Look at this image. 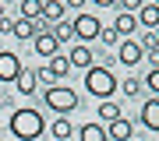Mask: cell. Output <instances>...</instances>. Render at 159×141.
<instances>
[{
  "mask_svg": "<svg viewBox=\"0 0 159 141\" xmlns=\"http://www.w3.org/2000/svg\"><path fill=\"white\" fill-rule=\"evenodd\" d=\"M43 130H46V120L35 106H21V109L11 113V134L18 141H39Z\"/></svg>",
  "mask_w": 159,
  "mask_h": 141,
  "instance_id": "1",
  "label": "cell"
},
{
  "mask_svg": "<svg viewBox=\"0 0 159 141\" xmlns=\"http://www.w3.org/2000/svg\"><path fill=\"white\" fill-rule=\"evenodd\" d=\"M117 88H120V81L113 78V71H110V67L96 64V67H89V71H85V92H89L92 99L110 102V99L117 95Z\"/></svg>",
  "mask_w": 159,
  "mask_h": 141,
  "instance_id": "2",
  "label": "cell"
},
{
  "mask_svg": "<svg viewBox=\"0 0 159 141\" xmlns=\"http://www.w3.org/2000/svg\"><path fill=\"white\" fill-rule=\"evenodd\" d=\"M43 102H46V109L67 117V113L78 109V92L71 85H53V88H43Z\"/></svg>",
  "mask_w": 159,
  "mask_h": 141,
  "instance_id": "3",
  "label": "cell"
},
{
  "mask_svg": "<svg viewBox=\"0 0 159 141\" xmlns=\"http://www.w3.org/2000/svg\"><path fill=\"white\" fill-rule=\"evenodd\" d=\"M71 32H74V39H81V46H89V42H96V39H99L102 21H99L96 14L78 11V14H74V21H71Z\"/></svg>",
  "mask_w": 159,
  "mask_h": 141,
  "instance_id": "4",
  "label": "cell"
},
{
  "mask_svg": "<svg viewBox=\"0 0 159 141\" xmlns=\"http://www.w3.org/2000/svg\"><path fill=\"white\" fill-rule=\"evenodd\" d=\"M21 71H25V67H21V60H18V53L0 50V81H4V85H14Z\"/></svg>",
  "mask_w": 159,
  "mask_h": 141,
  "instance_id": "5",
  "label": "cell"
},
{
  "mask_svg": "<svg viewBox=\"0 0 159 141\" xmlns=\"http://www.w3.org/2000/svg\"><path fill=\"white\" fill-rule=\"evenodd\" d=\"M35 32H46V25L39 21V25H32V21H21V18H14V21H11V18H7V35H14V39H35Z\"/></svg>",
  "mask_w": 159,
  "mask_h": 141,
  "instance_id": "6",
  "label": "cell"
},
{
  "mask_svg": "<svg viewBox=\"0 0 159 141\" xmlns=\"http://www.w3.org/2000/svg\"><path fill=\"white\" fill-rule=\"evenodd\" d=\"M32 46H35V56H57L60 53V42H57V35L46 28V32H35V39H32Z\"/></svg>",
  "mask_w": 159,
  "mask_h": 141,
  "instance_id": "7",
  "label": "cell"
},
{
  "mask_svg": "<svg viewBox=\"0 0 159 141\" xmlns=\"http://www.w3.org/2000/svg\"><path fill=\"white\" fill-rule=\"evenodd\" d=\"M117 60L124 64V67L142 64V50H138V42H134V39H120V46H117Z\"/></svg>",
  "mask_w": 159,
  "mask_h": 141,
  "instance_id": "8",
  "label": "cell"
},
{
  "mask_svg": "<svg viewBox=\"0 0 159 141\" xmlns=\"http://www.w3.org/2000/svg\"><path fill=\"white\" fill-rule=\"evenodd\" d=\"M134 18H138V25H142V28H148V32H156V28H159V4H156V0H148V4H142Z\"/></svg>",
  "mask_w": 159,
  "mask_h": 141,
  "instance_id": "9",
  "label": "cell"
},
{
  "mask_svg": "<svg viewBox=\"0 0 159 141\" xmlns=\"http://www.w3.org/2000/svg\"><path fill=\"white\" fill-rule=\"evenodd\" d=\"M131 134H134V124L127 117H117L113 124H106V138L110 141H131Z\"/></svg>",
  "mask_w": 159,
  "mask_h": 141,
  "instance_id": "10",
  "label": "cell"
},
{
  "mask_svg": "<svg viewBox=\"0 0 159 141\" xmlns=\"http://www.w3.org/2000/svg\"><path fill=\"white\" fill-rule=\"evenodd\" d=\"M67 64H71V67H81V71H89V67H96V53H92L89 50V46H74V50L67 53Z\"/></svg>",
  "mask_w": 159,
  "mask_h": 141,
  "instance_id": "11",
  "label": "cell"
},
{
  "mask_svg": "<svg viewBox=\"0 0 159 141\" xmlns=\"http://www.w3.org/2000/svg\"><path fill=\"white\" fill-rule=\"evenodd\" d=\"M134 28H138V18H134V14L117 11V18H113V32H117V39H131V35H134Z\"/></svg>",
  "mask_w": 159,
  "mask_h": 141,
  "instance_id": "12",
  "label": "cell"
},
{
  "mask_svg": "<svg viewBox=\"0 0 159 141\" xmlns=\"http://www.w3.org/2000/svg\"><path fill=\"white\" fill-rule=\"evenodd\" d=\"M142 127L145 130H152V134H159V99H148L145 106H142Z\"/></svg>",
  "mask_w": 159,
  "mask_h": 141,
  "instance_id": "13",
  "label": "cell"
},
{
  "mask_svg": "<svg viewBox=\"0 0 159 141\" xmlns=\"http://www.w3.org/2000/svg\"><path fill=\"white\" fill-rule=\"evenodd\" d=\"M64 14H67V4H64V0H43V25H46V21L60 25Z\"/></svg>",
  "mask_w": 159,
  "mask_h": 141,
  "instance_id": "14",
  "label": "cell"
},
{
  "mask_svg": "<svg viewBox=\"0 0 159 141\" xmlns=\"http://www.w3.org/2000/svg\"><path fill=\"white\" fill-rule=\"evenodd\" d=\"M78 141H110L102 124H81L78 127Z\"/></svg>",
  "mask_w": 159,
  "mask_h": 141,
  "instance_id": "15",
  "label": "cell"
},
{
  "mask_svg": "<svg viewBox=\"0 0 159 141\" xmlns=\"http://www.w3.org/2000/svg\"><path fill=\"white\" fill-rule=\"evenodd\" d=\"M21 21H32V25L43 21V0H21Z\"/></svg>",
  "mask_w": 159,
  "mask_h": 141,
  "instance_id": "16",
  "label": "cell"
},
{
  "mask_svg": "<svg viewBox=\"0 0 159 141\" xmlns=\"http://www.w3.org/2000/svg\"><path fill=\"white\" fill-rule=\"evenodd\" d=\"M50 134L57 138V141H71V134H74L71 117H57V120H53V127H50Z\"/></svg>",
  "mask_w": 159,
  "mask_h": 141,
  "instance_id": "17",
  "label": "cell"
},
{
  "mask_svg": "<svg viewBox=\"0 0 159 141\" xmlns=\"http://www.w3.org/2000/svg\"><path fill=\"white\" fill-rule=\"evenodd\" d=\"M46 71H50L53 74V81H60V78H67V74H71V64H67V56H50V64H46Z\"/></svg>",
  "mask_w": 159,
  "mask_h": 141,
  "instance_id": "18",
  "label": "cell"
},
{
  "mask_svg": "<svg viewBox=\"0 0 159 141\" xmlns=\"http://www.w3.org/2000/svg\"><path fill=\"white\" fill-rule=\"evenodd\" d=\"M14 88L21 92V95H35V92H39V85H35V71H21L18 81H14Z\"/></svg>",
  "mask_w": 159,
  "mask_h": 141,
  "instance_id": "19",
  "label": "cell"
},
{
  "mask_svg": "<svg viewBox=\"0 0 159 141\" xmlns=\"http://www.w3.org/2000/svg\"><path fill=\"white\" fill-rule=\"evenodd\" d=\"M96 117L102 120V124H113L117 117H124V109H120V106H117L113 99H110V102H99V109H96Z\"/></svg>",
  "mask_w": 159,
  "mask_h": 141,
  "instance_id": "20",
  "label": "cell"
},
{
  "mask_svg": "<svg viewBox=\"0 0 159 141\" xmlns=\"http://www.w3.org/2000/svg\"><path fill=\"white\" fill-rule=\"evenodd\" d=\"M142 88H148V92H152V99H159V67L148 71L145 78H142Z\"/></svg>",
  "mask_w": 159,
  "mask_h": 141,
  "instance_id": "21",
  "label": "cell"
},
{
  "mask_svg": "<svg viewBox=\"0 0 159 141\" xmlns=\"http://www.w3.org/2000/svg\"><path fill=\"white\" fill-rule=\"evenodd\" d=\"M120 88H124L127 99H138V95H142V78H124V85H120Z\"/></svg>",
  "mask_w": 159,
  "mask_h": 141,
  "instance_id": "22",
  "label": "cell"
},
{
  "mask_svg": "<svg viewBox=\"0 0 159 141\" xmlns=\"http://www.w3.org/2000/svg\"><path fill=\"white\" fill-rule=\"evenodd\" d=\"M50 32L57 35V42H67V39H74V32H71V21H60V25H53Z\"/></svg>",
  "mask_w": 159,
  "mask_h": 141,
  "instance_id": "23",
  "label": "cell"
},
{
  "mask_svg": "<svg viewBox=\"0 0 159 141\" xmlns=\"http://www.w3.org/2000/svg\"><path fill=\"white\" fill-rule=\"evenodd\" d=\"M35 85H46V88H53V74L46 67H35Z\"/></svg>",
  "mask_w": 159,
  "mask_h": 141,
  "instance_id": "24",
  "label": "cell"
},
{
  "mask_svg": "<svg viewBox=\"0 0 159 141\" xmlns=\"http://www.w3.org/2000/svg\"><path fill=\"white\" fill-rule=\"evenodd\" d=\"M99 42H106V46H120V39H117L113 28H102V32H99Z\"/></svg>",
  "mask_w": 159,
  "mask_h": 141,
  "instance_id": "25",
  "label": "cell"
},
{
  "mask_svg": "<svg viewBox=\"0 0 159 141\" xmlns=\"http://www.w3.org/2000/svg\"><path fill=\"white\" fill-rule=\"evenodd\" d=\"M0 21H4V4H0Z\"/></svg>",
  "mask_w": 159,
  "mask_h": 141,
  "instance_id": "26",
  "label": "cell"
},
{
  "mask_svg": "<svg viewBox=\"0 0 159 141\" xmlns=\"http://www.w3.org/2000/svg\"><path fill=\"white\" fill-rule=\"evenodd\" d=\"M156 39H159V28H156Z\"/></svg>",
  "mask_w": 159,
  "mask_h": 141,
  "instance_id": "27",
  "label": "cell"
},
{
  "mask_svg": "<svg viewBox=\"0 0 159 141\" xmlns=\"http://www.w3.org/2000/svg\"><path fill=\"white\" fill-rule=\"evenodd\" d=\"M131 141H134V138H131Z\"/></svg>",
  "mask_w": 159,
  "mask_h": 141,
  "instance_id": "28",
  "label": "cell"
}]
</instances>
